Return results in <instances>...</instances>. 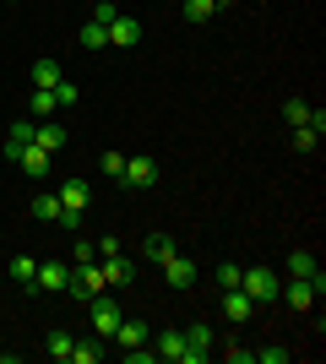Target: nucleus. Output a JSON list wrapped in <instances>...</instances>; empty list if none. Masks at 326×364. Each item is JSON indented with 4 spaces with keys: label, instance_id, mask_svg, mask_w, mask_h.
Masks as SVG:
<instances>
[{
    "label": "nucleus",
    "instance_id": "a878e982",
    "mask_svg": "<svg viewBox=\"0 0 326 364\" xmlns=\"http://www.w3.org/2000/svg\"><path fill=\"white\" fill-rule=\"evenodd\" d=\"M239 277H245L239 261H217V289H239Z\"/></svg>",
    "mask_w": 326,
    "mask_h": 364
},
{
    "label": "nucleus",
    "instance_id": "c9c22d12",
    "mask_svg": "<svg viewBox=\"0 0 326 364\" xmlns=\"http://www.w3.org/2000/svg\"><path fill=\"white\" fill-rule=\"evenodd\" d=\"M77 98H82V92L71 87V82H60V87H55V104H77Z\"/></svg>",
    "mask_w": 326,
    "mask_h": 364
},
{
    "label": "nucleus",
    "instance_id": "9d476101",
    "mask_svg": "<svg viewBox=\"0 0 326 364\" xmlns=\"http://www.w3.org/2000/svg\"><path fill=\"white\" fill-rule=\"evenodd\" d=\"M136 38H141V22H136V16H114V22H109V49H125V44H136Z\"/></svg>",
    "mask_w": 326,
    "mask_h": 364
},
{
    "label": "nucleus",
    "instance_id": "2f4dec72",
    "mask_svg": "<svg viewBox=\"0 0 326 364\" xmlns=\"http://www.w3.org/2000/svg\"><path fill=\"white\" fill-rule=\"evenodd\" d=\"M114 16H120V6H114V0H98V11H93V22H104V28H109V22H114Z\"/></svg>",
    "mask_w": 326,
    "mask_h": 364
},
{
    "label": "nucleus",
    "instance_id": "e433bc0d",
    "mask_svg": "<svg viewBox=\"0 0 326 364\" xmlns=\"http://www.w3.org/2000/svg\"><path fill=\"white\" fill-rule=\"evenodd\" d=\"M212 6H217V11H223V6H229V0H212Z\"/></svg>",
    "mask_w": 326,
    "mask_h": 364
},
{
    "label": "nucleus",
    "instance_id": "bb28decb",
    "mask_svg": "<svg viewBox=\"0 0 326 364\" xmlns=\"http://www.w3.org/2000/svg\"><path fill=\"white\" fill-rule=\"evenodd\" d=\"M82 49H109V28L104 22H87V28H82Z\"/></svg>",
    "mask_w": 326,
    "mask_h": 364
},
{
    "label": "nucleus",
    "instance_id": "6e6552de",
    "mask_svg": "<svg viewBox=\"0 0 326 364\" xmlns=\"http://www.w3.org/2000/svg\"><path fill=\"white\" fill-rule=\"evenodd\" d=\"M321 136H326V109H310V120L294 125V136H288V141H294V152H315Z\"/></svg>",
    "mask_w": 326,
    "mask_h": 364
},
{
    "label": "nucleus",
    "instance_id": "7ed1b4c3",
    "mask_svg": "<svg viewBox=\"0 0 326 364\" xmlns=\"http://www.w3.org/2000/svg\"><path fill=\"white\" fill-rule=\"evenodd\" d=\"M55 196H60V207H65V223H60V228H77L82 218H87V201H93L87 180H65L60 191H55Z\"/></svg>",
    "mask_w": 326,
    "mask_h": 364
},
{
    "label": "nucleus",
    "instance_id": "72a5a7b5",
    "mask_svg": "<svg viewBox=\"0 0 326 364\" xmlns=\"http://www.w3.org/2000/svg\"><path fill=\"white\" fill-rule=\"evenodd\" d=\"M120 168H125V152H104V174H114V180H120Z\"/></svg>",
    "mask_w": 326,
    "mask_h": 364
},
{
    "label": "nucleus",
    "instance_id": "423d86ee",
    "mask_svg": "<svg viewBox=\"0 0 326 364\" xmlns=\"http://www.w3.org/2000/svg\"><path fill=\"white\" fill-rule=\"evenodd\" d=\"M212 353H217L212 326H202V321H196V326H185V359H180V364H202V359H212Z\"/></svg>",
    "mask_w": 326,
    "mask_h": 364
},
{
    "label": "nucleus",
    "instance_id": "b1692460",
    "mask_svg": "<svg viewBox=\"0 0 326 364\" xmlns=\"http://www.w3.org/2000/svg\"><path fill=\"white\" fill-rule=\"evenodd\" d=\"M28 109H33V120H49V114H55V92H49V87H33Z\"/></svg>",
    "mask_w": 326,
    "mask_h": 364
},
{
    "label": "nucleus",
    "instance_id": "dca6fc26",
    "mask_svg": "<svg viewBox=\"0 0 326 364\" xmlns=\"http://www.w3.org/2000/svg\"><path fill=\"white\" fill-rule=\"evenodd\" d=\"M60 82H65L60 60H49V55H44V60H33V87H49V92H55Z\"/></svg>",
    "mask_w": 326,
    "mask_h": 364
},
{
    "label": "nucleus",
    "instance_id": "473e14b6",
    "mask_svg": "<svg viewBox=\"0 0 326 364\" xmlns=\"http://www.w3.org/2000/svg\"><path fill=\"white\" fill-rule=\"evenodd\" d=\"M71 261H98V250H93V240H77V245H71Z\"/></svg>",
    "mask_w": 326,
    "mask_h": 364
},
{
    "label": "nucleus",
    "instance_id": "c756f323",
    "mask_svg": "<svg viewBox=\"0 0 326 364\" xmlns=\"http://www.w3.org/2000/svg\"><path fill=\"white\" fill-rule=\"evenodd\" d=\"M223 359H229V364H250L256 348H245V343H234V337H229V343H223Z\"/></svg>",
    "mask_w": 326,
    "mask_h": 364
},
{
    "label": "nucleus",
    "instance_id": "7c9ffc66",
    "mask_svg": "<svg viewBox=\"0 0 326 364\" xmlns=\"http://www.w3.org/2000/svg\"><path fill=\"white\" fill-rule=\"evenodd\" d=\"M256 364H288V348H278V343H266V348H256Z\"/></svg>",
    "mask_w": 326,
    "mask_h": 364
},
{
    "label": "nucleus",
    "instance_id": "c85d7f7f",
    "mask_svg": "<svg viewBox=\"0 0 326 364\" xmlns=\"http://www.w3.org/2000/svg\"><path fill=\"white\" fill-rule=\"evenodd\" d=\"M71 343H77L71 332H49V359H71Z\"/></svg>",
    "mask_w": 326,
    "mask_h": 364
},
{
    "label": "nucleus",
    "instance_id": "4be33fe9",
    "mask_svg": "<svg viewBox=\"0 0 326 364\" xmlns=\"http://www.w3.org/2000/svg\"><path fill=\"white\" fill-rule=\"evenodd\" d=\"M288 277H321V261H315V250H294V256H288Z\"/></svg>",
    "mask_w": 326,
    "mask_h": 364
},
{
    "label": "nucleus",
    "instance_id": "5701e85b",
    "mask_svg": "<svg viewBox=\"0 0 326 364\" xmlns=\"http://www.w3.org/2000/svg\"><path fill=\"white\" fill-rule=\"evenodd\" d=\"M212 11H217L212 0H185V22H190V28H207V22H212Z\"/></svg>",
    "mask_w": 326,
    "mask_h": 364
},
{
    "label": "nucleus",
    "instance_id": "1a4fd4ad",
    "mask_svg": "<svg viewBox=\"0 0 326 364\" xmlns=\"http://www.w3.org/2000/svg\"><path fill=\"white\" fill-rule=\"evenodd\" d=\"M223 316H229V326H239V321L256 316V304H250L245 289H223Z\"/></svg>",
    "mask_w": 326,
    "mask_h": 364
},
{
    "label": "nucleus",
    "instance_id": "393cba45",
    "mask_svg": "<svg viewBox=\"0 0 326 364\" xmlns=\"http://www.w3.org/2000/svg\"><path fill=\"white\" fill-rule=\"evenodd\" d=\"M305 120H310V104H305V98H288V104H283V125L294 131V125H305Z\"/></svg>",
    "mask_w": 326,
    "mask_h": 364
},
{
    "label": "nucleus",
    "instance_id": "f257e3e1",
    "mask_svg": "<svg viewBox=\"0 0 326 364\" xmlns=\"http://www.w3.org/2000/svg\"><path fill=\"white\" fill-rule=\"evenodd\" d=\"M109 289V272L104 267H98V261H71V283H65V294H71V299H98V294Z\"/></svg>",
    "mask_w": 326,
    "mask_h": 364
},
{
    "label": "nucleus",
    "instance_id": "a211bd4d",
    "mask_svg": "<svg viewBox=\"0 0 326 364\" xmlns=\"http://www.w3.org/2000/svg\"><path fill=\"white\" fill-rule=\"evenodd\" d=\"M169 256H174V240H169V234H147L136 261H169Z\"/></svg>",
    "mask_w": 326,
    "mask_h": 364
},
{
    "label": "nucleus",
    "instance_id": "f03ea898",
    "mask_svg": "<svg viewBox=\"0 0 326 364\" xmlns=\"http://www.w3.org/2000/svg\"><path fill=\"white\" fill-rule=\"evenodd\" d=\"M239 289L250 294V304H272V299H278V289H283V277L272 272V267H245Z\"/></svg>",
    "mask_w": 326,
    "mask_h": 364
},
{
    "label": "nucleus",
    "instance_id": "f3484780",
    "mask_svg": "<svg viewBox=\"0 0 326 364\" xmlns=\"http://www.w3.org/2000/svg\"><path fill=\"white\" fill-rule=\"evenodd\" d=\"M65 136H71L65 125L44 120V125H38V131H33V147H44V152H60V147H65Z\"/></svg>",
    "mask_w": 326,
    "mask_h": 364
},
{
    "label": "nucleus",
    "instance_id": "2eb2a0df",
    "mask_svg": "<svg viewBox=\"0 0 326 364\" xmlns=\"http://www.w3.org/2000/svg\"><path fill=\"white\" fill-rule=\"evenodd\" d=\"M104 272H109V289H125V283H136V261H125V250H120V256L104 261Z\"/></svg>",
    "mask_w": 326,
    "mask_h": 364
},
{
    "label": "nucleus",
    "instance_id": "20e7f679",
    "mask_svg": "<svg viewBox=\"0 0 326 364\" xmlns=\"http://www.w3.org/2000/svg\"><path fill=\"white\" fill-rule=\"evenodd\" d=\"M120 185H131V191H153V185H158V158H147V152L125 158V168H120Z\"/></svg>",
    "mask_w": 326,
    "mask_h": 364
},
{
    "label": "nucleus",
    "instance_id": "0eeeda50",
    "mask_svg": "<svg viewBox=\"0 0 326 364\" xmlns=\"http://www.w3.org/2000/svg\"><path fill=\"white\" fill-rule=\"evenodd\" d=\"M87 310H93V332L104 337V343H109V337H114V326H120V321H125V310H120V304H114V299H104V294H98V299H87Z\"/></svg>",
    "mask_w": 326,
    "mask_h": 364
},
{
    "label": "nucleus",
    "instance_id": "aec40b11",
    "mask_svg": "<svg viewBox=\"0 0 326 364\" xmlns=\"http://www.w3.org/2000/svg\"><path fill=\"white\" fill-rule=\"evenodd\" d=\"M11 277L33 294V289H38V261H33V256H11Z\"/></svg>",
    "mask_w": 326,
    "mask_h": 364
},
{
    "label": "nucleus",
    "instance_id": "412c9836",
    "mask_svg": "<svg viewBox=\"0 0 326 364\" xmlns=\"http://www.w3.org/2000/svg\"><path fill=\"white\" fill-rule=\"evenodd\" d=\"M71 359H77V364H98V359H104V337H82V343H71Z\"/></svg>",
    "mask_w": 326,
    "mask_h": 364
},
{
    "label": "nucleus",
    "instance_id": "cd10ccee",
    "mask_svg": "<svg viewBox=\"0 0 326 364\" xmlns=\"http://www.w3.org/2000/svg\"><path fill=\"white\" fill-rule=\"evenodd\" d=\"M33 131H38V120H11V136H6V141H11V147H28Z\"/></svg>",
    "mask_w": 326,
    "mask_h": 364
},
{
    "label": "nucleus",
    "instance_id": "4468645a",
    "mask_svg": "<svg viewBox=\"0 0 326 364\" xmlns=\"http://www.w3.org/2000/svg\"><path fill=\"white\" fill-rule=\"evenodd\" d=\"M153 359H169V364H180V359H185V332H158V343H153Z\"/></svg>",
    "mask_w": 326,
    "mask_h": 364
},
{
    "label": "nucleus",
    "instance_id": "39448f33",
    "mask_svg": "<svg viewBox=\"0 0 326 364\" xmlns=\"http://www.w3.org/2000/svg\"><path fill=\"white\" fill-rule=\"evenodd\" d=\"M6 164L11 168H28V174H49V164H55V152H44V147H11V141H6Z\"/></svg>",
    "mask_w": 326,
    "mask_h": 364
},
{
    "label": "nucleus",
    "instance_id": "9b49d317",
    "mask_svg": "<svg viewBox=\"0 0 326 364\" xmlns=\"http://www.w3.org/2000/svg\"><path fill=\"white\" fill-rule=\"evenodd\" d=\"M163 277H169V289H190V283H196V261H185L174 250V256L163 261Z\"/></svg>",
    "mask_w": 326,
    "mask_h": 364
},
{
    "label": "nucleus",
    "instance_id": "f704fd0d",
    "mask_svg": "<svg viewBox=\"0 0 326 364\" xmlns=\"http://www.w3.org/2000/svg\"><path fill=\"white\" fill-rule=\"evenodd\" d=\"M93 250H98V256H104V261H109V256H120V240H114V234H104V240H98V245H93Z\"/></svg>",
    "mask_w": 326,
    "mask_h": 364
},
{
    "label": "nucleus",
    "instance_id": "f8f14e48",
    "mask_svg": "<svg viewBox=\"0 0 326 364\" xmlns=\"http://www.w3.org/2000/svg\"><path fill=\"white\" fill-rule=\"evenodd\" d=\"M65 283H71V267H65V261H38V289L65 294Z\"/></svg>",
    "mask_w": 326,
    "mask_h": 364
},
{
    "label": "nucleus",
    "instance_id": "6ab92c4d",
    "mask_svg": "<svg viewBox=\"0 0 326 364\" xmlns=\"http://www.w3.org/2000/svg\"><path fill=\"white\" fill-rule=\"evenodd\" d=\"M114 343H120L125 353L141 348V343H147V326H141V321H120V326H114Z\"/></svg>",
    "mask_w": 326,
    "mask_h": 364
},
{
    "label": "nucleus",
    "instance_id": "ddd939ff",
    "mask_svg": "<svg viewBox=\"0 0 326 364\" xmlns=\"http://www.w3.org/2000/svg\"><path fill=\"white\" fill-rule=\"evenodd\" d=\"M33 218H38V223H65L60 196H55V191H38V196H33Z\"/></svg>",
    "mask_w": 326,
    "mask_h": 364
}]
</instances>
